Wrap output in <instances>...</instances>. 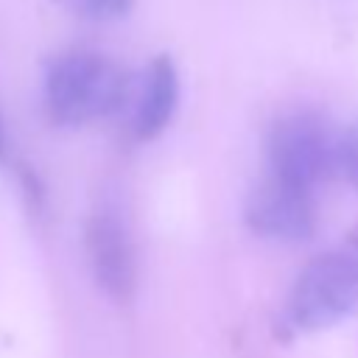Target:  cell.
Wrapping results in <instances>:
<instances>
[{
	"label": "cell",
	"mask_w": 358,
	"mask_h": 358,
	"mask_svg": "<svg viewBox=\"0 0 358 358\" xmlns=\"http://www.w3.org/2000/svg\"><path fill=\"white\" fill-rule=\"evenodd\" d=\"M246 224L252 232L274 241H305L316 229L310 190L268 176L246 199Z\"/></svg>",
	"instance_id": "4"
},
{
	"label": "cell",
	"mask_w": 358,
	"mask_h": 358,
	"mask_svg": "<svg viewBox=\"0 0 358 358\" xmlns=\"http://www.w3.org/2000/svg\"><path fill=\"white\" fill-rule=\"evenodd\" d=\"M126 98V73L98 53H67L53 62L45 103L53 120L76 126L112 115Z\"/></svg>",
	"instance_id": "1"
},
{
	"label": "cell",
	"mask_w": 358,
	"mask_h": 358,
	"mask_svg": "<svg viewBox=\"0 0 358 358\" xmlns=\"http://www.w3.org/2000/svg\"><path fill=\"white\" fill-rule=\"evenodd\" d=\"M336 143L324 120L313 112L280 117L268 137L271 176L310 190L336 165Z\"/></svg>",
	"instance_id": "3"
},
{
	"label": "cell",
	"mask_w": 358,
	"mask_h": 358,
	"mask_svg": "<svg viewBox=\"0 0 358 358\" xmlns=\"http://www.w3.org/2000/svg\"><path fill=\"white\" fill-rule=\"evenodd\" d=\"M134 0H76L78 11L90 20H115L131 8Z\"/></svg>",
	"instance_id": "8"
},
{
	"label": "cell",
	"mask_w": 358,
	"mask_h": 358,
	"mask_svg": "<svg viewBox=\"0 0 358 358\" xmlns=\"http://www.w3.org/2000/svg\"><path fill=\"white\" fill-rule=\"evenodd\" d=\"M358 305V232L336 252L310 260L288 296V319L299 330H319Z\"/></svg>",
	"instance_id": "2"
},
{
	"label": "cell",
	"mask_w": 358,
	"mask_h": 358,
	"mask_svg": "<svg viewBox=\"0 0 358 358\" xmlns=\"http://www.w3.org/2000/svg\"><path fill=\"white\" fill-rule=\"evenodd\" d=\"M87 257L95 282L115 302H129L137 282L134 249L126 227L112 213H95L87 224Z\"/></svg>",
	"instance_id": "5"
},
{
	"label": "cell",
	"mask_w": 358,
	"mask_h": 358,
	"mask_svg": "<svg viewBox=\"0 0 358 358\" xmlns=\"http://www.w3.org/2000/svg\"><path fill=\"white\" fill-rule=\"evenodd\" d=\"M6 154H8V140H6V129H3V120H0V162H6Z\"/></svg>",
	"instance_id": "9"
},
{
	"label": "cell",
	"mask_w": 358,
	"mask_h": 358,
	"mask_svg": "<svg viewBox=\"0 0 358 358\" xmlns=\"http://www.w3.org/2000/svg\"><path fill=\"white\" fill-rule=\"evenodd\" d=\"M336 165L350 179V185L358 187V123L344 131V137L336 143Z\"/></svg>",
	"instance_id": "7"
},
{
	"label": "cell",
	"mask_w": 358,
	"mask_h": 358,
	"mask_svg": "<svg viewBox=\"0 0 358 358\" xmlns=\"http://www.w3.org/2000/svg\"><path fill=\"white\" fill-rule=\"evenodd\" d=\"M176 98H179L176 67L168 56H157L148 73L143 76V87H140L137 106H134V134L140 140L157 137L173 117Z\"/></svg>",
	"instance_id": "6"
}]
</instances>
